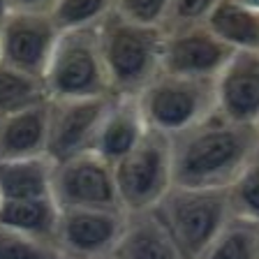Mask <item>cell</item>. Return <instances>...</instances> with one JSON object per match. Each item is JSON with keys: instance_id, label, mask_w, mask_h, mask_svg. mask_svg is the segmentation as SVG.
<instances>
[{"instance_id": "1", "label": "cell", "mask_w": 259, "mask_h": 259, "mask_svg": "<svg viewBox=\"0 0 259 259\" xmlns=\"http://www.w3.org/2000/svg\"><path fill=\"white\" fill-rule=\"evenodd\" d=\"M257 146L259 130L232 123L218 111L208 113L169 139L174 185L227 190Z\"/></svg>"}, {"instance_id": "2", "label": "cell", "mask_w": 259, "mask_h": 259, "mask_svg": "<svg viewBox=\"0 0 259 259\" xmlns=\"http://www.w3.org/2000/svg\"><path fill=\"white\" fill-rule=\"evenodd\" d=\"M97 42L111 95L137 97L162 72V28L132 23L113 12L97 23Z\"/></svg>"}, {"instance_id": "3", "label": "cell", "mask_w": 259, "mask_h": 259, "mask_svg": "<svg viewBox=\"0 0 259 259\" xmlns=\"http://www.w3.org/2000/svg\"><path fill=\"white\" fill-rule=\"evenodd\" d=\"M153 210L188 259H199L232 218L227 190L178 185H171Z\"/></svg>"}, {"instance_id": "4", "label": "cell", "mask_w": 259, "mask_h": 259, "mask_svg": "<svg viewBox=\"0 0 259 259\" xmlns=\"http://www.w3.org/2000/svg\"><path fill=\"white\" fill-rule=\"evenodd\" d=\"M42 83L49 100H86L111 95L95 28L60 30Z\"/></svg>"}, {"instance_id": "5", "label": "cell", "mask_w": 259, "mask_h": 259, "mask_svg": "<svg viewBox=\"0 0 259 259\" xmlns=\"http://www.w3.org/2000/svg\"><path fill=\"white\" fill-rule=\"evenodd\" d=\"M148 130L176 137L215 111V81L160 74L137 95Z\"/></svg>"}, {"instance_id": "6", "label": "cell", "mask_w": 259, "mask_h": 259, "mask_svg": "<svg viewBox=\"0 0 259 259\" xmlns=\"http://www.w3.org/2000/svg\"><path fill=\"white\" fill-rule=\"evenodd\" d=\"M113 181L125 213L153 210L174 185L169 137L148 130L144 139L113 164Z\"/></svg>"}, {"instance_id": "7", "label": "cell", "mask_w": 259, "mask_h": 259, "mask_svg": "<svg viewBox=\"0 0 259 259\" xmlns=\"http://www.w3.org/2000/svg\"><path fill=\"white\" fill-rule=\"evenodd\" d=\"M51 197L58 208L123 210L113 181V164L95 153H81L70 160L56 162Z\"/></svg>"}, {"instance_id": "8", "label": "cell", "mask_w": 259, "mask_h": 259, "mask_svg": "<svg viewBox=\"0 0 259 259\" xmlns=\"http://www.w3.org/2000/svg\"><path fill=\"white\" fill-rule=\"evenodd\" d=\"M58 35L49 12L10 10L0 21V63L42 79Z\"/></svg>"}, {"instance_id": "9", "label": "cell", "mask_w": 259, "mask_h": 259, "mask_svg": "<svg viewBox=\"0 0 259 259\" xmlns=\"http://www.w3.org/2000/svg\"><path fill=\"white\" fill-rule=\"evenodd\" d=\"M125 225L123 210L60 208L56 250L60 259L109 257Z\"/></svg>"}, {"instance_id": "10", "label": "cell", "mask_w": 259, "mask_h": 259, "mask_svg": "<svg viewBox=\"0 0 259 259\" xmlns=\"http://www.w3.org/2000/svg\"><path fill=\"white\" fill-rule=\"evenodd\" d=\"M234 51L213 35L204 23L164 30L162 72L188 79L215 81Z\"/></svg>"}, {"instance_id": "11", "label": "cell", "mask_w": 259, "mask_h": 259, "mask_svg": "<svg viewBox=\"0 0 259 259\" xmlns=\"http://www.w3.org/2000/svg\"><path fill=\"white\" fill-rule=\"evenodd\" d=\"M111 95L86 100H49L47 155L54 162L91 153L95 132L100 127Z\"/></svg>"}, {"instance_id": "12", "label": "cell", "mask_w": 259, "mask_h": 259, "mask_svg": "<svg viewBox=\"0 0 259 259\" xmlns=\"http://www.w3.org/2000/svg\"><path fill=\"white\" fill-rule=\"evenodd\" d=\"M215 111L259 130V51H234L215 76Z\"/></svg>"}, {"instance_id": "13", "label": "cell", "mask_w": 259, "mask_h": 259, "mask_svg": "<svg viewBox=\"0 0 259 259\" xmlns=\"http://www.w3.org/2000/svg\"><path fill=\"white\" fill-rule=\"evenodd\" d=\"M146 132H148V125L144 120L137 97L111 95V102L95 132L91 153H95L109 164H116L144 139Z\"/></svg>"}, {"instance_id": "14", "label": "cell", "mask_w": 259, "mask_h": 259, "mask_svg": "<svg viewBox=\"0 0 259 259\" xmlns=\"http://www.w3.org/2000/svg\"><path fill=\"white\" fill-rule=\"evenodd\" d=\"M113 259H188L155 210L125 213V225L111 252Z\"/></svg>"}, {"instance_id": "15", "label": "cell", "mask_w": 259, "mask_h": 259, "mask_svg": "<svg viewBox=\"0 0 259 259\" xmlns=\"http://www.w3.org/2000/svg\"><path fill=\"white\" fill-rule=\"evenodd\" d=\"M56 162L49 155L0 157V201L51 197Z\"/></svg>"}, {"instance_id": "16", "label": "cell", "mask_w": 259, "mask_h": 259, "mask_svg": "<svg viewBox=\"0 0 259 259\" xmlns=\"http://www.w3.org/2000/svg\"><path fill=\"white\" fill-rule=\"evenodd\" d=\"M49 102L0 118V157L47 155Z\"/></svg>"}, {"instance_id": "17", "label": "cell", "mask_w": 259, "mask_h": 259, "mask_svg": "<svg viewBox=\"0 0 259 259\" xmlns=\"http://www.w3.org/2000/svg\"><path fill=\"white\" fill-rule=\"evenodd\" d=\"M60 208L54 197L23 201H0V225L56 248Z\"/></svg>"}, {"instance_id": "18", "label": "cell", "mask_w": 259, "mask_h": 259, "mask_svg": "<svg viewBox=\"0 0 259 259\" xmlns=\"http://www.w3.org/2000/svg\"><path fill=\"white\" fill-rule=\"evenodd\" d=\"M204 26L232 51H259V12L241 0H220Z\"/></svg>"}, {"instance_id": "19", "label": "cell", "mask_w": 259, "mask_h": 259, "mask_svg": "<svg viewBox=\"0 0 259 259\" xmlns=\"http://www.w3.org/2000/svg\"><path fill=\"white\" fill-rule=\"evenodd\" d=\"M44 102H49V95L39 76L0 63V118Z\"/></svg>"}, {"instance_id": "20", "label": "cell", "mask_w": 259, "mask_h": 259, "mask_svg": "<svg viewBox=\"0 0 259 259\" xmlns=\"http://www.w3.org/2000/svg\"><path fill=\"white\" fill-rule=\"evenodd\" d=\"M199 259H259V225L232 215Z\"/></svg>"}, {"instance_id": "21", "label": "cell", "mask_w": 259, "mask_h": 259, "mask_svg": "<svg viewBox=\"0 0 259 259\" xmlns=\"http://www.w3.org/2000/svg\"><path fill=\"white\" fill-rule=\"evenodd\" d=\"M227 199L234 218L259 225V146L227 188Z\"/></svg>"}, {"instance_id": "22", "label": "cell", "mask_w": 259, "mask_h": 259, "mask_svg": "<svg viewBox=\"0 0 259 259\" xmlns=\"http://www.w3.org/2000/svg\"><path fill=\"white\" fill-rule=\"evenodd\" d=\"M118 0H56L51 16L60 30L95 28L116 12Z\"/></svg>"}, {"instance_id": "23", "label": "cell", "mask_w": 259, "mask_h": 259, "mask_svg": "<svg viewBox=\"0 0 259 259\" xmlns=\"http://www.w3.org/2000/svg\"><path fill=\"white\" fill-rule=\"evenodd\" d=\"M0 259H60L54 245L39 243L0 225Z\"/></svg>"}, {"instance_id": "24", "label": "cell", "mask_w": 259, "mask_h": 259, "mask_svg": "<svg viewBox=\"0 0 259 259\" xmlns=\"http://www.w3.org/2000/svg\"><path fill=\"white\" fill-rule=\"evenodd\" d=\"M116 14L132 23L164 30L169 14V0H118L116 3Z\"/></svg>"}, {"instance_id": "25", "label": "cell", "mask_w": 259, "mask_h": 259, "mask_svg": "<svg viewBox=\"0 0 259 259\" xmlns=\"http://www.w3.org/2000/svg\"><path fill=\"white\" fill-rule=\"evenodd\" d=\"M218 3L220 0H169V14L164 30L204 23Z\"/></svg>"}, {"instance_id": "26", "label": "cell", "mask_w": 259, "mask_h": 259, "mask_svg": "<svg viewBox=\"0 0 259 259\" xmlns=\"http://www.w3.org/2000/svg\"><path fill=\"white\" fill-rule=\"evenodd\" d=\"M10 10H21V12H49L54 10L56 0H7Z\"/></svg>"}, {"instance_id": "27", "label": "cell", "mask_w": 259, "mask_h": 259, "mask_svg": "<svg viewBox=\"0 0 259 259\" xmlns=\"http://www.w3.org/2000/svg\"><path fill=\"white\" fill-rule=\"evenodd\" d=\"M10 12V3L7 0H0V21H3V16Z\"/></svg>"}, {"instance_id": "28", "label": "cell", "mask_w": 259, "mask_h": 259, "mask_svg": "<svg viewBox=\"0 0 259 259\" xmlns=\"http://www.w3.org/2000/svg\"><path fill=\"white\" fill-rule=\"evenodd\" d=\"M243 5H248V7H252V10H257L259 12V0H241Z\"/></svg>"}, {"instance_id": "29", "label": "cell", "mask_w": 259, "mask_h": 259, "mask_svg": "<svg viewBox=\"0 0 259 259\" xmlns=\"http://www.w3.org/2000/svg\"><path fill=\"white\" fill-rule=\"evenodd\" d=\"M100 259H113V257H111V254H109V257H100Z\"/></svg>"}]
</instances>
